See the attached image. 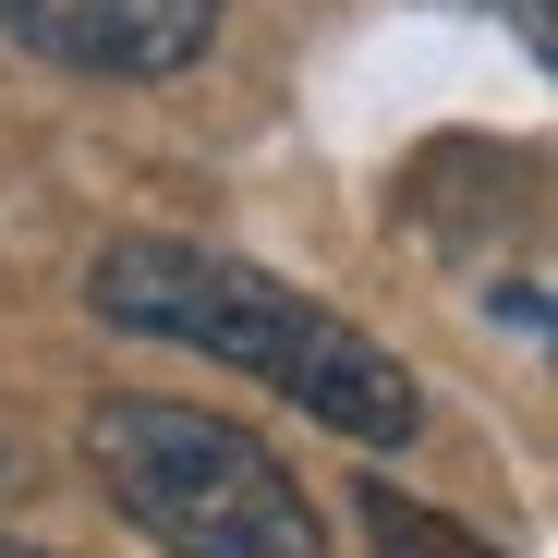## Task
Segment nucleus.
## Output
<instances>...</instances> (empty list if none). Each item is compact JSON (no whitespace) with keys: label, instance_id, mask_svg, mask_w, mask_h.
<instances>
[{"label":"nucleus","instance_id":"nucleus-6","mask_svg":"<svg viewBox=\"0 0 558 558\" xmlns=\"http://www.w3.org/2000/svg\"><path fill=\"white\" fill-rule=\"evenodd\" d=\"M0 558H49V546H0Z\"/></svg>","mask_w":558,"mask_h":558},{"label":"nucleus","instance_id":"nucleus-1","mask_svg":"<svg viewBox=\"0 0 558 558\" xmlns=\"http://www.w3.org/2000/svg\"><path fill=\"white\" fill-rule=\"evenodd\" d=\"M85 304H98L110 328H134V340L243 364V377H267L279 401H304L316 425H340L364 449H389V437L425 425V389H413L401 352H377L352 316H328L316 292H292V279H267L243 255L134 231V243H110L98 267H85Z\"/></svg>","mask_w":558,"mask_h":558},{"label":"nucleus","instance_id":"nucleus-5","mask_svg":"<svg viewBox=\"0 0 558 558\" xmlns=\"http://www.w3.org/2000/svg\"><path fill=\"white\" fill-rule=\"evenodd\" d=\"M0 498H25V437L0 425Z\"/></svg>","mask_w":558,"mask_h":558},{"label":"nucleus","instance_id":"nucleus-2","mask_svg":"<svg viewBox=\"0 0 558 558\" xmlns=\"http://www.w3.org/2000/svg\"><path fill=\"white\" fill-rule=\"evenodd\" d=\"M85 461H98L110 510L170 558H328V522L292 486V461L231 413L110 389L85 413Z\"/></svg>","mask_w":558,"mask_h":558},{"label":"nucleus","instance_id":"nucleus-3","mask_svg":"<svg viewBox=\"0 0 558 558\" xmlns=\"http://www.w3.org/2000/svg\"><path fill=\"white\" fill-rule=\"evenodd\" d=\"M0 37H25L37 61L61 73H182V61H207L219 37V0H0Z\"/></svg>","mask_w":558,"mask_h":558},{"label":"nucleus","instance_id":"nucleus-4","mask_svg":"<svg viewBox=\"0 0 558 558\" xmlns=\"http://www.w3.org/2000/svg\"><path fill=\"white\" fill-rule=\"evenodd\" d=\"M352 522H364V546H377V558H498L486 534L437 522V510H425V498H401V486H352Z\"/></svg>","mask_w":558,"mask_h":558}]
</instances>
